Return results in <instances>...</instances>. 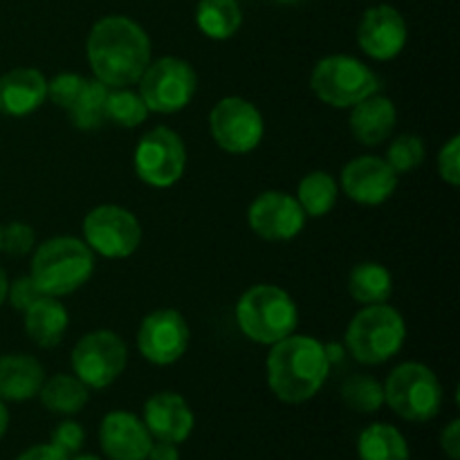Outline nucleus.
<instances>
[{"label":"nucleus","instance_id":"nucleus-1","mask_svg":"<svg viewBox=\"0 0 460 460\" xmlns=\"http://www.w3.org/2000/svg\"><path fill=\"white\" fill-rule=\"evenodd\" d=\"M94 79L108 88H130L151 58V39L139 22L126 16H106L93 25L85 43Z\"/></svg>","mask_w":460,"mask_h":460},{"label":"nucleus","instance_id":"nucleus-2","mask_svg":"<svg viewBox=\"0 0 460 460\" xmlns=\"http://www.w3.org/2000/svg\"><path fill=\"white\" fill-rule=\"evenodd\" d=\"M331 367L322 341L292 332L272 344L268 355V385L281 402H308L326 385Z\"/></svg>","mask_w":460,"mask_h":460},{"label":"nucleus","instance_id":"nucleus-3","mask_svg":"<svg viewBox=\"0 0 460 460\" xmlns=\"http://www.w3.org/2000/svg\"><path fill=\"white\" fill-rule=\"evenodd\" d=\"M94 254L85 241L75 236H54L34 247L30 277L45 296L72 295L90 281Z\"/></svg>","mask_w":460,"mask_h":460},{"label":"nucleus","instance_id":"nucleus-4","mask_svg":"<svg viewBox=\"0 0 460 460\" xmlns=\"http://www.w3.org/2000/svg\"><path fill=\"white\" fill-rule=\"evenodd\" d=\"M236 323L247 340L272 346L296 331L299 310L283 288L259 283L243 292L238 299Z\"/></svg>","mask_w":460,"mask_h":460},{"label":"nucleus","instance_id":"nucleus-5","mask_svg":"<svg viewBox=\"0 0 460 460\" xmlns=\"http://www.w3.org/2000/svg\"><path fill=\"white\" fill-rule=\"evenodd\" d=\"M407 340V323L402 314L389 304L364 305L346 328V350L359 364L377 367L389 362L402 350Z\"/></svg>","mask_w":460,"mask_h":460},{"label":"nucleus","instance_id":"nucleus-6","mask_svg":"<svg viewBox=\"0 0 460 460\" xmlns=\"http://www.w3.org/2000/svg\"><path fill=\"white\" fill-rule=\"evenodd\" d=\"M382 386L385 402L409 422H429L443 409V385L438 376L420 362L395 367Z\"/></svg>","mask_w":460,"mask_h":460},{"label":"nucleus","instance_id":"nucleus-7","mask_svg":"<svg viewBox=\"0 0 460 460\" xmlns=\"http://www.w3.org/2000/svg\"><path fill=\"white\" fill-rule=\"evenodd\" d=\"M310 88L326 106L353 108L380 90V79L367 63L349 54H332L313 67Z\"/></svg>","mask_w":460,"mask_h":460},{"label":"nucleus","instance_id":"nucleus-8","mask_svg":"<svg viewBox=\"0 0 460 460\" xmlns=\"http://www.w3.org/2000/svg\"><path fill=\"white\" fill-rule=\"evenodd\" d=\"M139 97L151 112L173 115L184 111L196 97L198 75L193 66L178 57H162L148 63L139 76Z\"/></svg>","mask_w":460,"mask_h":460},{"label":"nucleus","instance_id":"nucleus-9","mask_svg":"<svg viewBox=\"0 0 460 460\" xmlns=\"http://www.w3.org/2000/svg\"><path fill=\"white\" fill-rule=\"evenodd\" d=\"M135 173L153 189H169L187 169V146L175 130L166 126L148 130L135 146Z\"/></svg>","mask_w":460,"mask_h":460},{"label":"nucleus","instance_id":"nucleus-10","mask_svg":"<svg viewBox=\"0 0 460 460\" xmlns=\"http://www.w3.org/2000/svg\"><path fill=\"white\" fill-rule=\"evenodd\" d=\"M84 241L103 259H128L139 250L142 225L119 205H99L84 218Z\"/></svg>","mask_w":460,"mask_h":460},{"label":"nucleus","instance_id":"nucleus-11","mask_svg":"<svg viewBox=\"0 0 460 460\" xmlns=\"http://www.w3.org/2000/svg\"><path fill=\"white\" fill-rule=\"evenodd\" d=\"M72 371L88 389H106L124 373L128 349L112 331H93L72 349Z\"/></svg>","mask_w":460,"mask_h":460},{"label":"nucleus","instance_id":"nucleus-12","mask_svg":"<svg viewBox=\"0 0 460 460\" xmlns=\"http://www.w3.org/2000/svg\"><path fill=\"white\" fill-rule=\"evenodd\" d=\"M209 130L225 153L247 155L263 142L265 121L252 102L243 97H225L211 108Z\"/></svg>","mask_w":460,"mask_h":460},{"label":"nucleus","instance_id":"nucleus-13","mask_svg":"<svg viewBox=\"0 0 460 460\" xmlns=\"http://www.w3.org/2000/svg\"><path fill=\"white\" fill-rule=\"evenodd\" d=\"M189 344H191V328L178 310L160 308L142 319L137 331V349L146 362L155 367H171L184 358Z\"/></svg>","mask_w":460,"mask_h":460},{"label":"nucleus","instance_id":"nucleus-14","mask_svg":"<svg viewBox=\"0 0 460 460\" xmlns=\"http://www.w3.org/2000/svg\"><path fill=\"white\" fill-rule=\"evenodd\" d=\"M308 216L301 209L299 200L286 191H265L254 198L247 211V223L252 232L270 243L292 241L299 236Z\"/></svg>","mask_w":460,"mask_h":460},{"label":"nucleus","instance_id":"nucleus-15","mask_svg":"<svg viewBox=\"0 0 460 460\" xmlns=\"http://www.w3.org/2000/svg\"><path fill=\"white\" fill-rule=\"evenodd\" d=\"M407 39V21L391 4L367 9L358 25L359 48L376 61H394L398 54H402Z\"/></svg>","mask_w":460,"mask_h":460},{"label":"nucleus","instance_id":"nucleus-16","mask_svg":"<svg viewBox=\"0 0 460 460\" xmlns=\"http://www.w3.org/2000/svg\"><path fill=\"white\" fill-rule=\"evenodd\" d=\"M341 189L358 205L377 207L398 189V173L385 157L359 155L341 171Z\"/></svg>","mask_w":460,"mask_h":460},{"label":"nucleus","instance_id":"nucleus-17","mask_svg":"<svg viewBox=\"0 0 460 460\" xmlns=\"http://www.w3.org/2000/svg\"><path fill=\"white\" fill-rule=\"evenodd\" d=\"M99 443L111 460H146L153 436L137 416L128 411H112L102 420Z\"/></svg>","mask_w":460,"mask_h":460},{"label":"nucleus","instance_id":"nucleus-18","mask_svg":"<svg viewBox=\"0 0 460 460\" xmlns=\"http://www.w3.org/2000/svg\"><path fill=\"white\" fill-rule=\"evenodd\" d=\"M144 425L155 440L180 445L191 436L196 418L182 395L162 391L144 404Z\"/></svg>","mask_w":460,"mask_h":460},{"label":"nucleus","instance_id":"nucleus-19","mask_svg":"<svg viewBox=\"0 0 460 460\" xmlns=\"http://www.w3.org/2000/svg\"><path fill=\"white\" fill-rule=\"evenodd\" d=\"M48 99V79L36 67H13L0 76V115L27 117Z\"/></svg>","mask_w":460,"mask_h":460},{"label":"nucleus","instance_id":"nucleus-20","mask_svg":"<svg viewBox=\"0 0 460 460\" xmlns=\"http://www.w3.org/2000/svg\"><path fill=\"white\" fill-rule=\"evenodd\" d=\"M398 124V111L389 97L371 94L350 108L349 128L362 146H377L391 137Z\"/></svg>","mask_w":460,"mask_h":460},{"label":"nucleus","instance_id":"nucleus-21","mask_svg":"<svg viewBox=\"0 0 460 460\" xmlns=\"http://www.w3.org/2000/svg\"><path fill=\"white\" fill-rule=\"evenodd\" d=\"M45 382L40 362L31 355H0V400L25 402L39 395Z\"/></svg>","mask_w":460,"mask_h":460},{"label":"nucleus","instance_id":"nucleus-22","mask_svg":"<svg viewBox=\"0 0 460 460\" xmlns=\"http://www.w3.org/2000/svg\"><path fill=\"white\" fill-rule=\"evenodd\" d=\"M22 314H25V319H22L25 332L34 344H39L40 349H54V346L61 344L67 323H70V314L57 296L43 295Z\"/></svg>","mask_w":460,"mask_h":460},{"label":"nucleus","instance_id":"nucleus-23","mask_svg":"<svg viewBox=\"0 0 460 460\" xmlns=\"http://www.w3.org/2000/svg\"><path fill=\"white\" fill-rule=\"evenodd\" d=\"M349 295L359 305L386 304L394 295V277L385 265L376 263V261H364L350 270Z\"/></svg>","mask_w":460,"mask_h":460},{"label":"nucleus","instance_id":"nucleus-24","mask_svg":"<svg viewBox=\"0 0 460 460\" xmlns=\"http://www.w3.org/2000/svg\"><path fill=\"white\" fill-rule=\"evenodd\" d=\"M40 404L54 413H63V416H75L81 409L88 404L90 389L79 380L76 376H66L58 373L49 380L43 382L39 391Z\"/></svg>","mask_w":460,"mask_h":460},{"label":"nucleus","instance_id":"nucleus-25","mask_svg":"<svg viewBox=\"0 0 460 460\" xmlns=\"http://www.w3.org/2000/svg\"><path fill=\"white\" fill-rule=\"evenodd\" d=\"M196 22L205 36L214 40H227L241 30L243 12L236 0H200L196 9Z\"/></svg>","mask_w":460,"mask_h":460},{"label":"nucleus","instance_id":"nucleus-26","mask_svg":"<svg viewBox=\"0 0 460 460\" xmlns=\"http://www.w3.org/2000/svg\"><path fill=\"white\" fill-rule=\"evenodd\" d=\"M358 452L362 460H409L407 440L386 422H376L359 434Z\"/></svg>","mask_w":460,"mask_h":460},{"label":"nucleus","instance_id":"nucleus-27","mask_svg":"<svg viewBox=\"0 0 460 460\" xmlns=\"http://www.w3.org/2000/svg\"><path fill=\"white\" fill-rule=\"evenodd\" d=\"M337 196H340V184L335 182L331 173H326V171H310L299 182L295 198L299 200L305 216L322 218V216H328L335 209Z\"/></svg>","mask_w":460,"mask_h":460},{"label":"nucleus","instance_id":"nucleus-28","mask_svg":"<svg viewBox=\"0 0 460 460\" xmlns=\"http://www.w3.org/2000/svg\"><path fill=\"white\" fill-rule=\"evenodd\" d=\"M108 85H103L97 79H85L84 88H81L79 97L72 103L67 111L70 121L75 128L79 130H97L99 126L106 121V99H108Z\"/></svg>","mask_w":460,"mask_h":460},{"label":"nucleus","instance_id":"nucleus-29","mask_svg":"<svg viewBox=\"0 0 460 460\" xmlns=\"http://www.w3.org/2000/svg\"><path fill=\"white\" fill-rule=\"evenodd\" d=\"M151 111L146 108L139 93L130 88H111L106 99V121L121 128H137L148 119Z\"/></svg>","mask_w":460,"mask_h":460},{"label":"nucleus","instance_id":"nucleus-30","mask_svg":"<svg viewBox=\"0 0 460 460\" xmlns=\"http://www.w3.org/2000/svg\"><path fill=\"white\" fill-rule=\"evenodd\" d=\"M341 400L358 413H376L385 404V386L371 376H350L341 385Z\"/></svg>","mask_w":460,"mask_h":460},{"label":"nucleus","instance_id":"nucleus-31","mask_svg":"<svg viewBox=\"0 0 460 460\" xmlns=\"http://www.w3.org/2000/svg\"><path fill=\"white\" fill-rule=\"evenodd\" d=\"M425 142H422L418 135L404 133L398 135V137L389 144V151H386L385 160L389 162L391 169L400 175L418 169V166L422 164V160H425Z\"/></svg>","mask_w":460,"mask_h":460},{"label":"nucleus","instance_id":"nucleus-32","mask_svg":"<svg viewBox=\"0 0 460 460\" xmlns=\"http://www.w3.org/2000/svg\"><path fill=\"white\" fill-rule=\"evenodd\" d=\"M84 84L85 76L76 75V72H61V75L54 76L52 81H48V99L57 108L70 111L72 103L79 97Z\"/></svg>","mask_w":460,"mask_h":460},{"label":"nucleus","instance_id":"nucleus-33","mask_svg":"<svg viewBox=\"0 0 460 460\" xmlns=\"http://www.w3.org/2000/svg\"><path fill=\"white\" fill-rule=\"evenodd\" d=\"M36 247V234L27 223L13 220V223L4 225L3 238H0V252L9 256H27L34 252Z\"/></svg>","mask_w":460,"mask_h":460},{"label":"nucleus","instance_id":"nucleus-34","mask_svg":"<svg viewBox=\"0 0 460 460\" xmlns=\"http://www.w3.org/2000/svg\"><path fill=\"white\" fill-rule=\"evenodd\" d=\"M84 440H85V431L79 422L75 420H63L61 425L54 429L52 434V443L58 452H63L66 456H75L79 454V449L84 447Z\"/></svg>","mask_w":460,"mask_h":460},{"label":"nucleus","instance_id":"nucleus-35","mask_svg":"<svg viewBox=\"0 0 460 460\" xmlns=\"http://www.w3.org/2000/svg\"><path fill=\"white\" fill-rule=\"evenodd\" d=\"M438 173L449 187H458L460 184V137L447 139L443 148L438 153Z\"/></svg>","mask_w":460,"mask_h":460},{"label":"nucleus","instance_id":"nucleus-36","mask_svg":"<svg viewBox=\"0 0 460 460\" xmlns=\"http://www.w3.org/2000/svg\"><path fill=\"white\" fill-rule=\"evenodd\" d=\"M40 296H43V292L36 288L34 279H31L30 274H27V277H18L16 281L9 283L7 301L13 305V308L21 310V313H25L36 299H40Z\"/></svg>","mask_w":460,"mask_h":460},{"label":"nucleus","instance_id":"nucleus-37","mask_svg":"<svg viewBox=\"0 0 460 460\" xmlns=\"http://www.w3.org/2000/svg\"><path fill=\"white\" fill-rule=\"evenodd\" d=\"M440 447L452 460L460 458V420H452L440 436Z\"/></svg>","mask_w":460,"mask_h":460},{"label":"nucleus","instance_id":"nucleus-38","mask_svg":"<svg viewBox=\"0 0 460 460\" xmlns=\"http://www.w3.org/2000/svg\"><path fill=\"white\" fill-rule=\"evenodd\" d=\"M16 460H70V456L58 452L54 445H36V447H30L27 452H22Z\"/></svg>","mask_w":460,"mask_h":460},{"label":"nucleus","instance_id":"nucleus-39","mask_svg":"<svg viewBox=\"0 0 460 460\" xmlns=\"http://www.w3.org/2000/svg\"><path fill=\"white\" fill-rule=\"evenodd\" d=\"M146 460H180V452L173 443L157 440V443L151 445V452H148Z\"/></svg>","mask_w":460,"mask_h":460},{"label":"nucleus","instance_id":"nucleus-40","mask_svg":"<svg viewBox=\"0 0 460 460\" xmlns=\"http://www.w3.org/2000/svg\"><path fill=\"white\" fill-rule=\"evenodd\" d=\"M7 427H9V411L4 407V400H0V438L7 434Z\"/></svg>","mask_w":460,"mask_h":460},{"label":"nucleus","instance_id":"nucleus-41","mask_svg":"<svg viewBox=\"0 0 460 460\" xmlns=\"http://www.w3.org/2000/svg\"><path fill=\"white\" fill-rule=\"evenodd\" d=\"M7 290H9V279L7 274H4V270L0 268V305L7 301Z\"/></svg>","mask_w":460,"mask_h":460},{"label":"nucleus","instance_id":"nucleus-42","mask_svg":"<svg viewBox=\"0 0 460 460\" xmlns=\"http://www.w3.org/2000/svg\"><path fill=\"white\" fill-rule=\"evenodd\" d=\"M72 460H102V458H97V456H90V454H84V456H75Z\"/></svg>","mask_w":460,"mask_h":460},{"label":"nucleus","instance_id":"nucleus-43","mask_svg":"<svg viewBox=\"0 0 460 460\" xmlns=\"http://www.w3.org/2000/svg\"><path fill=\"white\" fill-rule=\"evenodd\" d=\"M274 3H279V4H296V3H301V0H274Z\"/></svg>","mask_w":460,"mask_h":460},{"label":"nucleus","instance_id":"nucleus-44","mask_svg":"<svg viewBox=\"0 0 460 460\" xmlns=\"http://www.w3.org/2000/svg\"><path fill=\"white\" fill-rule=\"evenodd\" d=\"M0 238H3V225H0Z\"/></svg>","mask_w":460,"mask_h":460}]
</instances>
